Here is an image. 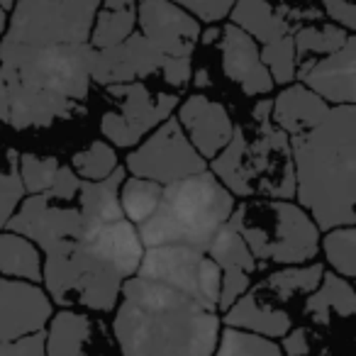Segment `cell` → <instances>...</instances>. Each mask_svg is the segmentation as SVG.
Returning <instances> with one entry per match:
<instances>
[{
    "instance_id": "cell-31",
    "label": "cell",
    "mask_w": 356,
    "mask_h": 356,
    "mask_svg": "<svg viewBox=\"0 0 356 356\" xmlns=\"http://www.w3.org/2000/svg\"><path fill=\"white\" fill-rule=\"evenodd\" d=\"M118 154L110 147L108 142H93L88 149L74 154L71 159V168L79 178H86V181H100V178H108L110 173L118 168Z\"/></svg>"
},
{
    "instance_id": "cell-17",
    "label": "cell",
    "mask_w": 356,
    "mask_h": 356,
    "mask_svg": "<svg viewBox=\"0 0 356 356\" xmlns=\"http://www.w3.org/2000/svg\"><path fill=\"white\" fill-rule=\"evenodd\" d=\"M178 124L203 159H213L234 132L227 108L205 95H191L178 110Z\"/></svg>"
},
{
    "instance_id": "cell-13",
    "label": "cell",
    "mask_w": 356,
    "mask_h": 356,
    "mask_svg": "<svg viewBox=\"0 0 356 356\" xmlns=\"http://www.w3.org/2000/svg\"><path fill=\"white\" fill-rule=\"evenodd\" d=\"M137 22L166 56H191L200 42V22L171 0H137Z\"/></svg>"
},
{
    "instance_id": "cell-8",
    "label": "cell",
    "mask_w": 356,
    "mask_h": 356,
    "mask_svg": "<svg viewBox=\"0 0 356 356\" xmlns=\"http://www.w3.org/2000/svg\"><path fill=\"white\" fill-rule=\"evenodd\" d=\"M100 0H15L3 42L13 44H83Z\"/></svg>"
},
{
    "instance_id": "cell-36",
    "label": "cell",
    "mask_w": 356,
    "mask_h": 356,
    "mask_svg": "<svg viewBox=\"0 0 356 356\" xmlns=\"http://www.w3.org/2000/svg\"><path fill=\"white\" fill-rule=\"evenodd\" d=\"M178 8L195 17L198 22H220L229 15L234 0H171Z\"/></svg>"
},
{
    "instance_id": "cell-14",
    "label": "cell",
    "mask_w": 356,
    "mask_h": 356,
    "mask_svg": "<svg viewBox=\"0 0 356 356\" xmlns=\"http://www.w3.org/2000/svg\"><path fill=\"white\" fill-rule=\"evenodd\" d=\"M49 317L51 300L37 283L0 276V341L44 332Z\"/></svg>"
},
{
    "instance_id": "cell-11",
    "label": "cell",
    "mask_w": 356,
    "mask_h": 356,
    "mask_svg": "<svg viewBox=\"0 0 356 356\" xmlns=\"http://www.w3.org/2000/svg\"><path fill=\"white\" fill-rule=\"evenodd\" d=\"M127 168L132 176L166 186L178 178L205 171V159L188 142L178 120L166 118L163 124L154 127L152 134L129 154Z\"/></svg>"
},
{
    "instance_id": "cell-35",
    "label": "cell",
    "mask_w": 356,
    "mask_h": 356,
    "mask_svg": "<svg viewBox=\"0 0 356 356\" xmlns=\"http://www.w3.org/2000/svg\"><path fill=\"white\" fill-rule=\"evenodd\" d=\"M22 195H25V188L17 176V154L8 152V163L0 166V229L6 227L10 215L15 213Z\"/></svg>"
},
{
    "instance_id": "cell-15",
    "label": "cell",
    "mask_w": 356,
    "mask_h": 356,
    "mask_svg": "<svg viewBox=\"0 0 356 356\" xmlns=\"http://www.w3.org/2000/svg\"><path fill=\"white\" fill-rule=\"evenodd\" d=\"M296 76L325 103L354 105L356 100V40L349 35L344 47L320 59L298 64Z\"/></svg>"
},
{
    "instance_id": "cell-1",
    "label": "cell",
    "mask_w": 356,
    "mask_h": 356,
    "mask_svg": "<svg viewBox=\"0 0 356 356\" xmlns=\"http://www.w3.org/2000/svg\"><path fill=\"white\" fill-rule=\"evenodd\" d=\"M90 59L88 42L47 47L0 42L8 122L15 129H35L79 115L90 90Z\"/></svg>"
},
{
    "instance_id": "cell-4",
    "label": "cell",
    "mask_w": 356,
    "mask_h": 356,
    "mask_svg": "<svg viewBox=\"0 0 356 356\" xmlns=\"http://www.w3.org/2000/svg\"><path fill=\"white\" fill-rule=\"evenodd\" d=\"M354 105H334L320 124L291 139L296 193L317 229L354 225Z\"/></svg>"
},
{
    "instance_id": "cell-33",
    "label": "cell",
    "mask_w": 356,
    "mask_h": 356,
    "mask_svg": "<svg viewBox=\"0 0 356 356\" xmlns=\"http://www.w3.org/2000/svg\"><path fill=\"white\" fill-rule=\"evenodd\" d=\"M59 171V161L54 156H40V154H17V176L27 193H44Z\"/></svg>"
},
{
    "instance_id": "cell-41",
    "label": "cell",
    "mask_w": 356,
    "mask_h": 356,
    "mask_svg": "<svg viewBox=\"0 0 356 356\" xmlns=\"http://www.w3.org/2000/svg\"><path fill=\"white\" fill-rule=\"evenodd\" d=\"M6 25H8V10L6 8H0V37L6 32Z\"/></svg>"
},
{
    "instance_id": "cell-23",
    "label": "cell",
    "mask_w": 356,
    "mask_h": 356,
    "mask_svg": "<svg viewBox=\"0 0 356 356\" xmlns=\"http://www.w3.org/2000/svg\"><path fill=\"white\" fill-rule=\"evenodd\" d=\"M356 307V296L349 281L339 273H322L320 286L307 293L305 315L315 325H330L332 317H351Z\"/></svg>"
},
{
    "instance_id": "cell-26",
    "label": "cell",
    "mask_w": 356,
    "mask_h": 356,
    "mask_svg": "<svg viewBox=\"0 0 356 356\" xmlns=\"http://www.w3.org/2000/svg\"><path fill=\"white\" fill-rule=\"evenodd\" d=\"M0 276L42 283V252L17 232L0 234Z\"/></svg>"
},
{
    "instance_id": "cell-42",
    "label": "cell",
    "mask_w": 356,
    "mask_h": 356,
    "mask_svg": "<svg viewBox=\"0 0 356 356\" xmlns=\"http://www.w3.org/2000/svg\"><path fill=\"white\" fill-rule=\"evenodd\" d=\"M13 6H15V0H0V8H6V10H10Z\"/></svg>"
},
{
    "instance_id": "cell-6",
    "label": "cell",
    "mask_w": 356,
    "mask_h": 356,
    "mask_svg": "<svg viewBox=\"0 0 356 356\" xmlns=\"http://www.w3.org/2000/svg\"><path fill=\"white\" fill-rule=\"evenodd\" d=\"M232 210L234 195L213 171H198L163 186L156 210L137 225L139 242L142 247L184 244L205 252Z\"/></svg>"
},
{
    "instance_id": "cell-20",
    "label": "cell",
    "mask_w": 356,
    "mask_h": 356,
    "mask_svg": "<svg viewBox=\"0 0 356 356\" xmlns=\"http://www.w3.org/2000/svg\"><path fill=\"white\" fill-rule=\"evenodd\" d=\"M229 17H232V25H237L254 42H261V44L296 32L293 27L296 13L286 8H273L268 0H234Z\"/></svg>"
},
{
    "instance_id": "cell-12",
    "label": "cell",
    "mask_w": 356,
    "mask_h": 356,
    "mask_svg": "<svg viewBox=\"0 0 356 356\" xmlns=\"http://www.w3.org/2000/svg\"><path fill=\"white\" fill-rule=\"evenodd\" d=\"M173 56H166L142 35L132 32L127 40L108 49H93L90 59V81L98 86L132 83L149 76L163 74Z\"/></svg>"
},
{
    "instance_id": "cell-37",
    "label": "cell",
    "mask_w": 356,
    "mask_h": 356,
    "mask_svg": "<svg viewBox=\"0 0 356 356\" xmlns=\"http://www.w3.org/2000/svg\"><path fill=\"white\" fill-rule=\"evenodd\" d=\"M0 356H44V332H35L13 341H0Z\"/></svg>"
},
{
    "instance_id": "cell-2",
    "label": "cell",
    "mask_w": 356,
    "mask_h": 356,
    "mask_svg": "<svg viewBox=\"0 0 356 356\" xmlns=\"http://www.w3.org/2000/svg\"><path fill=\"white\" fill-rule=\"evenodd\" d=\"M113 332L122 356H213L220 339L218 310L142 276L122 283Z\"/></svg>"
},
{
    "instance_id": "cell-39",
    "label": "cell",
    "mask_w": 356,
    "mask_h": 356,
    "mask_svg": "<svg viewBox=\"0 0 356 356\" xmlns=\"http://www.w3.org/2000/svg\"><path fill=\"white\" fill-rule=\"evenodd\" d=\"M286 339H283V354L286 356H307L310 354V332L298 327V330H288Z\"/></svg>"
},
{
    "instance_id": "cell-30",
    "label": "cell",
    "mask_w": 356,
    "mask_h": 356,
    "mask_svg": "<svg viewBox=\"0 0 356 356\" xmlns=\"http://www.w3.org/2000/svg\"><path fill=\"white\" fill-rule=\"evenodd\" d=\"M215 356H286V354L268 337L227 327L222 332V339H218Z\"/></svg>"
},
{
    "instance_id": "cell-22",
    "label": "cell",
    "mask_w": 356,
    "mask_h": 356,
    "mask_svg": "<svg viewBox=\"0 0 356 356\" xmlns=\"http://www.w3.org/2000/svg\"><path fill=\"white\" fill-rule=\"evenodd\" d=\"M124 181V168H115L108 178L100 181H86L81 178L79 193H76V205L86 215L90 225L103 227L108 222L124 220L122 208H120V186Z\"/></svg>"
},
{
    "instance_id": "cell-7",
    "label": "cell",
    "mask_w": 356,
    "mask_h": 356,
    "mask_svg": "<svg viewBox=\"0 0 356 356\" xmlns=\"http://www.w3.org/2000/svg\"><path fill=\"white\" fill-rule=\"evenodd\" d=\"M234 225L257 261L305 264L317 257L320 229L307 210L281 198L252 200L232 210Z\"/></svg>"
},
{
    "instance_id": "cell-40",
    "label": "cell",
    "mask_w": 356,
    "mask_h": 356,
    "mask_svg": "<svg viewBox=\"0 0 356 356\" xmlns=\"http://www.w3.org/2000/svg\"><path fill=\"white\" fill-rule=\"evenodd\" d=\"M10 110H8V93H6V81H3V71H0V122H8Z\"/></svg>"
},
{
    "instance_id": "cell-21",
    "label": "cell",
    "mask_w": 356,
    "mask_h": 356,
    "mask_svg": "<svg viewBox=\"0 0 356 356\" xmlns=\"http://www.w3.org/2000/svg\"><path fill=\"white\" fill-rule=\"evenodd\" d=\"M225 325L273 339L291 330V315L278 305H268L261 298L244 293L225 310Z\"/></svg>"
},
{
    "instance_id": "cell-25",
    "label": "cell",
    "mask_w": 356,
    "mask_h": 356,
    "mask_svg": "<svg viewBox=\"0 0 356 356\" xmlns=\"http://www.w3.org/2000/svg\"><path fill=\"white\" fill-rule=\"evenodd\" d=\"M93 322L83 312L64 310L51 320L44 337V356H90Z\"/></svg>"
},
{
    "instance_id": "cell-19",
    "label": "cell",
    "mask_w": 356,
    "mask_h": 356,
    "mask_svg": "<svg viewBox=\"0 0 356 356\" xmlns=\"http://www.w3.org/2000/svg\"><path fill=\"white\" fill-rule=\"evenodd\" d=\"M327 113L330 105L302 83L288 86L276 95V100H271V122L291 137L320 124Z\"/></svg>"
},
{
    "instance_id": "cell-38",
    "label": "cell",
    "mask_w": 356,
    "mask_h": 356,
    "mask_svg": "<svg viewBox=\"0 0 356 356\" xmlns=\"http://www.w3.org/2000/svg\"><path fill=\"white\" fill-rule=\"evenodd\" d=\"M325 13L334 20V25L344 27V30H354L356 27V8L354 0H322Z\"/></svg>"
},
{
    "instance_id": "cell-34",
    "label": "cell",
    "mask_w": 356,
    "mask_h": 356,
    "mask_svg": "<svg viewBox=\"0 0 356 356\" xmlns=\"http://www.w3.org/2000/svg\"><path fill=\"white\" fill-rule=\"evenodd\" d=\"M261 54L264 66L271 74L273 83H291L296 79V49H293V35H286L276 42H268L264 44Z\"/></svg>"
},
{
    "instance_id": "cell-29",
    "label": "cell",
    "mask_w": 356,
    "mask_h": 356,
    "mask_svg": "<svg viewBox=\"0 0 356 356\" xmlns=\"http://www.w3.org/2000/svg\"><path fill=\"white\" fill-rule=\"evenodd\" d=\"M322 264H307V266H293V268H283L278 273H271L264 283L268 293H271L276 300H291L293 296H305L312 293L322 281Z\"/></svg>"
},
{
    "instance_id": "cell-28",
    "label": "cell",
    "mask_w": 356,
    "mask_h": 356,
    "mask_svg": "<svg viewBox=\"0 0 356 356\" xmlns=\"http://www.w3.org/2000/svg\"><path fill=\"white\" fill-rule=\"evenodd\" d=\"M163 186L149 178L132 176L129 181H122L120 186V208H122L124 220L132 225H139L156 210L159 198H161Z\"/></svg>"
},
{
    "instance_id": "cell-18",
    "label": "cell",
    "mask_w": 356,
    "mask_h": 356,
    "mask_svg": "<svg viewBox=\"0 0 356 356\" xmlns=\"http://www.w3.org/2000/svg\"><path fill=\"white\" fill-rule=\"evenodd\" d=\"M222 71L232 83H237L247 95H266L273 88V79L264 66L259 44L229 22L222 30Z\"/></svg>"
},
{
    "instance_id": "cell-24",
    "label": "cell",
    "mask_w": 356,
    "mask_h": 356,
    "mask_svg": "<svg viewBox=\"0 0 356 356\" xmlns=\"http://www.w3.org/2000/svg\"><path fill=\"white\" fill-rule=\"evenodd\" d=\"M134 27H137V0H100L88 44L93 49H108L127 40Z\"/></svg>"
},
{
    "instance_id": "cell-27",
    "label": "cell",
    "mask_w": 356,
    "mask_h": 356,
    "mask_svg": "<svg viewBox=\"0 0 356 356\" xmlns=\"http://www.w3.org/2000/svg\"><path fill=\"white\" fill-rule=\"evenodd\" d=\"M351 32L339 25H310L293 32V49H296V66L302 61H312L344 47Z\"/></svg>"
},
{
    "instance_id": "cell-32",
    "label": "cell",
    "mask_w": 356,
    "mask_h": 356,
    "mask_svg": "<svg viewBox=\"0 0 356 356\" xmlns=\"http://www.w3.org/2000/svg\"><path fill=\"white\" fill-rule=\"evenodd\" d=\"M354 244H356L354 225L327 229L322 249H325V257H327V261H330V266L334 268V273H339V276H344V278H351L356 273Z\"/></svg>"
},
{
    "instance_id": "cell-16",
    "label": "cell",
    "mask_w": 356,
    "mask_h": 356,
    "mask_svg": "<svg viewBox=\"0 0 356 356\" xmlns=\"http://www.w3.org/2000/svg\"><path fill=\"white\" fill-rule=\"evenodd\" d=\"M205 252L220 268L218 310H227L252 286V276L257 273V259L249 252L247 242H244L242 234L234 229V225L229 220L215 232V237L210 239Z\"/></svg>"
},
{
    "instance_id": "cell-9",
    "label": "cell",
    "mask_w": 356,
    "mask_h": 356,
    "mask_svg": "<svg viewBox=\"0 0 356 356\" xmlns=\"http://www.w3.org/2000/svg\"><path fill=\"white\" fill-rule=\"evenodd\" d=\"M137 276L163 283L208 310H218L220 305V268L203 249L184 244L147 247Z\"/></svg>"
},
{
    "instance_id": "cell-10",
    "label": "cell",
    "mask_w": 356,
    "mask_h": 356,
    "mask_svg": "<svg viewBox=\"0 0 356 356\" xmlns=\"http://www.w3.org/2000/svg\"><path fill=\"white\" fill-rule=\"evenodd\" d=\"M105 88L118 110H110L100 118V132L110 144H118V147L139 144L144 134H149L163 120L171 118L178 105L176 93H154L142 81L113 83Z\"/></svg>"
},
{
    "instance_id": "cell-3",
    "label": "cell",
    "mask_w": 356,
    "mask_h": 356,
    "mask_svg": "<svg viewBox=\"0 0 356 356\" xmlns=\"http://www.w3.org/2000/svg\"><path fill=\"white\" fill-rule=\"evenodd\" d=\"M144 247L137 225L108 222L90 234L44 249L42 281L49 300L108 312L118 305L122 283L137 273Z\"/></svg>"
},
{
    "instance_id": "cell-5",
    "label": "cell",
    "mask_w": 356,
    "mask_h": 356,
    "mask_svg": "<svg viewBox=\"0 0 356 356\" xmlns=\"http://www.w3.org/2000/svg\"><path fill=\"white\" fill-rule=\"evenodd\" d=\"M213 173L232 195L281 198L296 195L291 139L271 122V100L254 108L252 129L234 127L229 142L215 154Z\"/></svg>"
}]
</instances>
